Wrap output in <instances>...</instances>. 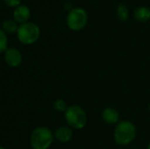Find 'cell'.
Wrapping results in <instances>:
<instances>
[{
	"mask_svg": "<svg viewBox=\"0 0 150 149\" xmlns=\"http://www.w3.org/2000/svg\"><path fill=\"white\" fill-rule=\"evenodd\" d=\"M149 111H150V105H149Z\"/></svg>",
	"mask_w": 150,
	"mask_h": 149,
	"instance_id": "d6986e66",
	"label": "cell"
},
{
	"mask_svg": "<svg viewBox=\"0 0 150 149\" xmlns=\"http://www.w3.org/2000/svg\"><path fill=\"white\" fill-rule=\"evenodd\" d=\"M64 8L67 9V10H69V11H71V10L73 9V8H72V5H71V3H66V4H64Z\"/></svg>",
	"mask_w": 150,
	"mask_h": 149,
	"instance_id": "2e32d148",
	"label": "cell"
},
{
	"mask_svg": "<svg viewBox=\"0 0 150 149\" xmlns=\"http://www.w3.org/2000/svg\"><path fill=\"white\" fill-rule=\"evenodd\" d=\"M117 18L121 21H126L128 18V9L124 4H120L116 9Z\"/></svg>",
	"mask_w": 150,
	"mask_h": 149,
	"instance_id": "7c38bea8",
	"label": "cell"
},
{
	"mask_svg": "<svg viewBox=\"0 0 150 149\" xmlns=\"http://www.w3.org/2000/svg\"><path fill=\"white\" fill-rule=\"evenodd\" d=\"M54 139L60 142H68L72 139L73 133L72 130L68 126H60L55 130L54 133Z\"/></svg>",
	"mask_w": 150,
	"mask_h": 149,
	"instance_id": "ba28073f",
	"label": "cell"
},
{
	"mask_svg": "<svg viewBox=\"0 0 150 149\" xmlns=\"http://www.w3.org/2000/svg\"><path fill=\"white\" fill-rule=\"evenodd\" d=\"M7 43H8L7 34L3 30H1L0 31V51L2 53H4L5 50L8 48L7 47Z\"/></svg>",
	"mask_w": 150,
	"mask_h": 149,
	"instance_id": "5bb4252c",
	"label": "cell"
},
{
	"mask_svg": "<svg viewBox=\"0 0 150 149\" xmlns=\"http://www.w3.org/2000/svg\"><path fill=\"white\" fill-rule=\"evenodd\" d=\"M134 17L136 20L140 22H146L150 19V9L146 6L138 7L134 11Z\"/></svg>",
	"mask_w": 150,
	"mask_h": 149,
	"instance_id": "30bf717a",
	"label": "cell"
},
{
	"mask_svg": "<svg viewBox=\"0 0 150 149\" xmlns=\"http://www.w3.org/2000/svg\"><path fill=\"white\" fill-rule=\"evenodd\" d=\"M148 149H150V143L149 145V147H148Z\"/></svg>",
	"mask_w": 150,
	"mask_h": 149,
	"instance_id": "e0dca14e",
	"label": "cell"
},
{
	"mask_svg": "<svg viewBox=\"0 0 150 149\" xmlns=\"http://www.w3.org/2000/svg\"><path fill=\"white\" fill-rule=\"evenodd\" d=\"M0 149H6V148H4V147H2V148H0Z\"/></svg>",
	"mask_w": 150,
	"mask_h": 149,
	"instance_id": "ac0fdd59",
	"label": "cell"
},
{
	"mask_svg": "<svg viewBox=\"0 0 150 149\" xmlns=\"http://www.w3.org/2000/svg\"><path fill=\"white\" fill-rule=\"evenodd\" d=\"M31 16V11L28 6L25 4H20L17 8H15L13 11V18L17 23L20 25L28 22V19Z\"/></svg>",
	"mask_w": 150,
	"mask_h": 149,
	"instance_id": "52a82bcc",
	"label": "cell"
},
{
	"mask_svg": "<svg viewBox=\"0 0 150 149\" xmlns=\"http://www.w3.org/2000/svg\"><path fill=\"white\" fill-rule=\"evenodd\" d=\"M67 25L72 31H80L85 27L88 22L87 11L80 7L73 8L67 16Z\"/></svg>",
	"mask_w": 150,
	"mask_h": 149,
	"instance_id": "5b68a950",
	"label": "cell"
},
{
	"mask_svg": "<svg viewBox=\"0 0 150 149\" xmlns=\"http://www.w3.org/2000/svg\"><path fill=\"white\" fill-rule=\"evenodd\" d=\"M65 119L69 126L75 129H83L87 123V116L84 110L76 105L69 106L65 112Z\"/></svg>",
	"mask_w": 150,
	"mask_h": 149,
	"instance_id": "277c9868",
	"label": "cell"
},
{
	"mask_svg": "<svg viewBox=\"0 0 150 149\" xmlns=\"http://www.w3.org/2000/svg\"><path fill=\"white\" fill-rule=\"evenodd\" d=\"M3 1L7 6L11 8H17L21 4V0H3Z\"/></svg>",
	"mask_w": 150,
	"mask_h": 149,
	"instance_id": "9a60e30c",
	"label": "cell"
},
{
	"mask_svg": "<svg viewBox=\"0 0 150 149\" xmlns=\"http://www.w3.org/2000/svg\"><path fill=\"white\" fill-rule=\"evenodd\" d=\"M54 133L46 126L35 128L31 134V146L33 149H48L54 141Z\"/></svg>",
	"mask_w": 150,
	"mask_h": 149,
	"instance_id": "7a4b0ae2",
	"label": "cell"
},
{
	"mask_svg": "<svg viewBox=\"0 0 150 149\" xmlns=\"http://www.w3.org/2000/svg\"><path fill=\"white\" fill-rule=\"evenodd\" d=\"M5 62L12 68H17L22 63V54L20 51L14 47H8L4 52Z\"/></svg>",
	"mask_w": 150,
	"mask_h": 149,
	"instance_id": "8992f818",
	"label": "cell"
},
{
	"mask_svg": "<svg viewBox=\"0 0 150 149\" xmlns=\"http://www.w3.org/2000/svg\"><path fill=\"white\" fill-rule=\"evenodd\" d=\"M102 118L103 120L107 124H116L120 120V114L115 109L108 107L103 111Z\"/></svg>",
	"mask_w": 150,
	"mask_h": 149,
	"instance_id": "9c48e42d",
	"label": "cell"
},
{
	"mask_svg": "<svg viewBox=\"0 0 150 149\" xmlns=\"http://www.w3.org/2000/svg\"><path fill=\"white\" fill-rule=\"evenodd\" d=\"M136 133V127L132 122L127 120L120 121L114 130V140L119 145L127 146L134 141Z\"/></svg>",
	"mask_w": 150,
	"mask_h": 149,
	"instance_id": "6da1fadb",
	"label": "cell"
},
{
	"mask_svg": "<svg viewBox=\"0 0 150 149\" xmlns=\"http://www.w3.org/2000/svg\"><path fill=\"white\" fill-rule=\"evenodd\" d=\"M54 110H56L57 112H65L67 111V109L69 108V106L67 105V103L62 100V99H57L54 102Z\"/></svg>",
	"mask_w": 150,
	"mask_h": 149,
	"instance_id": "4fadbf2b",
	"label": "cell"
},
{
	"mask_svg": "<svg viewBox=\"0 0 150 149\" xmlns=\"http://www.w3.org/2000/svg\"><path fill=\"white\" fill-rule=\"evenodd\" d=\"M18 23L14 20V19H6L4 21L3 25H2V29L6 34H13V33H17L18 29Z\"/></svg>",
	"mask_w": 150,
	"mask_h": 149,
	"instance_id": "8fae6325",
	"label": "cell"
},
{
	"mask_svg": "<svg viewBox=\"0 0 150 149\" xmlns=\"http://www.w3.org/2000/svg\"><path fill=\"white\" fill-rule=\"evenodd\" d=\"M40 35V27L33 22H26L18 26L17 32L18 40L24 45H32L35 43Z\"/></svg>",
	"mask_w": 150,
	"mask_h": 149,
	"instance_id": "3957f363",
	"label": "cell"
}]
</instances>
